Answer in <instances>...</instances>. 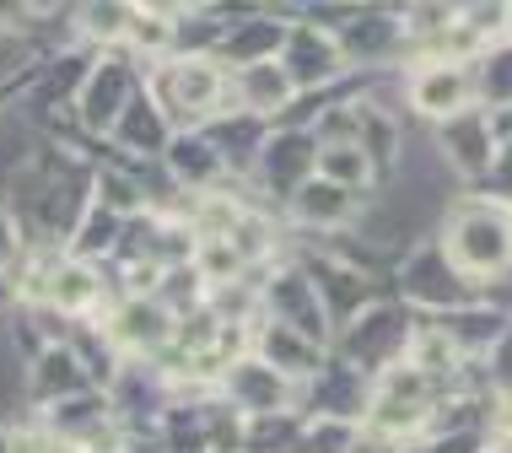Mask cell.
<instances>
[{
  "mask_svg": "<svg viewBox=\"0 0 512 453\" xmlns=\"http://www.w3.org/2000/svg\"><path fill=\"white\" fill-rule=\"evenodd\" d=\"M469 92H475V87H469V76L464 71H442V65L432 76L415 81V103H421L426 114H459V108L469 103Z\"/></svg>",
  "mask_w": 512,
  "mask_h": 453,
  "instance_id": "cell-1",
  "label": "cell"
},
{
  "mask_svg": "<svg viewBox=\"0 0 512 453\" xmlns=\"http://www.w3.org/2000/svg\"><path fill=\"white\" fill-rule=\"evenodd\" d=\"M114 329H119L124 346L146 351V346H157V340H168V329H173V324H168V313H162L157 302H146V297H141V302H130V308L119 313V324H114Z\"/></svg>",
  "mask_w": 512,
  "mask_h": 453,
  "instance_id": "cell-2",
  "label": "cell"
},
{
  "mask_svg": "<svg viewBox=\"0 0 512 453\" xmlns=\"http://www.w3.org/2000/svg\"><path fill=\"white\" fill-rule=\"evenodd\" d=\"M49 297H54V308L81 313L92 297H98V276L81 270V265H65V270H54V276H49Z\"/></svg>",
  "mask_w": 512,
  "mask_h": 453,
  "instance_id": "cell-3",
  "label": "cell"
},
{
  "mask_svg": "<svg viewBox=\"0 0 512 453\" xmlns=\"http://www.w3.org/2000/svg\"><path fill=\"white\" fill-rule=\"evenodd\" d=\"M286 92H292V71H281V65L248 71V98H254V108H281Z\"/></svg>",
  "mask_w": 512,
  "mask_h": 453,
  "instance_id": "cell-4",
  "label": "cell"
},
{
  "mask_svg": "<svg viewBox=\"0 0 512 453\" xmlns=\"http://www.w3.org/2000/svg\"><path fill=\"white\" fill-rule=\"evenodd\" d=\"M324 173H340V178H367V157L356 146H345V151H324Z\"/></svg>",
  "mask_w": 512,
  "mask_h": 453,
  "instance_id": "cell-5",
  "label": "cell"
},
{
  "mask_svg": "<svg viewBox=\"0 0 512 453\" xmlns=\"http://www.w3.org/2000/svg\"><path fill=\"white\" fill-rule=\"evenodd\" d=\"M87 17H92L87 27H92V33H103V38L119 33V27H130V11H124V6H92Z\"/></svg>",
  "mask_w": 512,
  "mask_h": 453,
  "instance_id": "cell-6",
  "label": "cell"
},
{
  "mask_svg": "<svg viewBox=\"0 0 512 453\" xmlns=\"http://www.w3.org/2000/svg\"><path fill=\"white\" fill-rule=\"evenodd\" d=\"M11 254H17V232H11V222L0 216V265H6Z\"/></svg>",
  "mask_w": 512,
  "mask_h": 453,
  "instance_id": "cell-7",
  "label": "cell"
},
{
  "mask_svg": "<svg viewBox=\"0 0 512 453\" xmlns=\"http://www.w3.org/2000/svg\"><path fill=\"white\" fill-rule=\"evenodd\" d=\"M0 453H17V443H11V437H6V432H0Z\"/></svg>",
  "mask_w": 512,
  "mask_h": 453,
  "instance_id": "cell-8",
  "label": "cell"
},
{
  "mask_svg": "<svg viewBox=\"0 0 512 453\" xmlns=\"http://www.w3.org/2000/svg\"><path fill=\"white\" fill-rule=\"evenodd\" d=\"M92 453H103V448H92Z\"/></svg>",
  "mask_w": 512,
  "mask_h": 453,
  "instance_id": "cell-9",
  "label": "cell"
}]
</instances>
